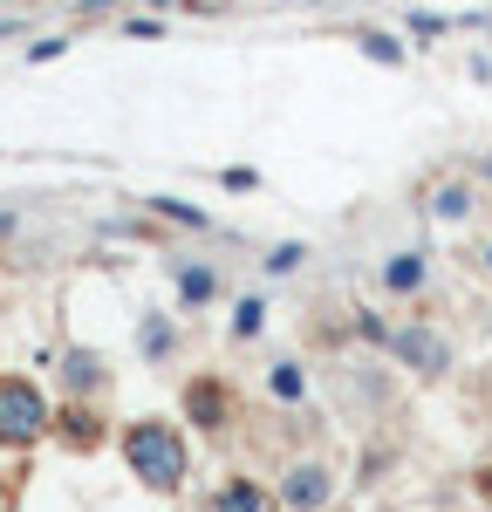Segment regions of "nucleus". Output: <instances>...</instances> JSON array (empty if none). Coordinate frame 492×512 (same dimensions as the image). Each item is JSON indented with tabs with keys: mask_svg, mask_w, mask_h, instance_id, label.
<instances>
[{
	"mask_svg": "<svg viewBox=\"0 0 492 512\" xmlns=\"http://www.w3.org/2000/svg\"><path fill=\"white\" fill-rule=\"evenodd\" d=\"M117 451L130 465V478L144 492H158V499H178L185 478H192V444H185V431L171 417H130L117 431Z\"/></svg>",
	"mask_w": 492,
	"mask_h": 512,
	"instance_id": "1",
	"label": "nucleus"
},
{
	"mask_svg": "<svg viewBox=\"0 0 492 512\" xmlns=\"http://www.w3.org/2000/svg\"><path fill=\"white\" fill-rule=\"evenodd\" d=\"M55 431V396L41 390L35 376L7 369L0 376V451H35Z\"/></svg>",
	"mask_w": 492,
	"mask_h": 512,
	"instance_id": "2",
	"label": "nucleus"
},
{
	"mask_svg": "<svg viewBox=\"0 0 492 512\" xmlns=\"http://www.w3.org/2000/svg\"><path fill=\"white\" fill-rule=\"evenodd\" d=\"M383 355H397L417 383H445L451 376V335L438 328V321H424V315H410L390 328V349Z\"/></svg>",
	"mask_w": 492,
	"mask_h": 512,
	"instance_id": "3",
	"label": "nucleus"
},
{
	"mask_svg": "<svg viewBox=\"0 0 492 512\" xmlns=\"http://www.w3.org/2000/svg\"><path fill=\"white\" fill-rule=\"evenodd\" d=\"M55 390H62V403H103V396L117 390V369H110L103 349L69 342V349L55 355Z\"/></svg>",
	"mask_w": 492,
	"mask_h": 512,
	"instance_id": "4",
	"label": "nucleus"
},
{
	"mask_svg": "<svg viewBox=\"0 0 492 512\" xmlns=\"http://www.w3.org/2000/svg\"><path fill=\"white\" fill-rule=\"evenodd\" d=\"M178 410H185V424L192 431H205V437H226L233 431V417H240V396H233V383L226 376H192L185 383V396H178Z\"/></svg>",
	"mask_w": 492,
	"mask_h": 512,
	"instance_id": "5",
	"label": "nucleus"
},
{
	"mask_svg": "<svg viewBox=\"0 0 492 512\" xmlns=\"http://www.w3.org/2000/svg\"><path fill=\"white\" fill-rule=\"evenodd\" d=\"M274 506L281 512H322L335 506V465L328 458H294L274 485Z\"/></svg>",
	"mask_w": 492,
	"mask_h": 512,
	"instance_id": "6",
	"label": "nucleus"
},
{
	"mask_svg": "<svg viewBox=\"0 0 492 512\" xmlns=\"http://www.w3.org/2000/svg\"><path fill=\"white\" fill-rule=\"evenodd\" d=\"M55 444L62 451H76V458H89V451H103L110 444V417H103V403H55Z\"/></svg>",
	"mask_w": 492,
	"mask_h": 512,
	"instance_id": "7",
	"label": "nucleus"
},
{
	"mask_svg": "<svg viewBox=\"0 0 492 512\" xmlns=\"http://www.w3.org/2000/svg\"><path fill=\"white\" fill-rule=\"evenodd\" d=\"M205 512H281V506H274V485H260V478H246V472H226L212 485Z\"/></svg>",
	"mask_w": 492,
	"mask_h": 512,
	"instance_id": "8",
	"label": "nucleus"
},
{
	"mask_svg": "<svg viewBox=\"0 0 492 512\" xmlns=\"http://www.w3.org/2000/svg\"><path fill=\"white\" fill-rule=\"evenodd\" d=\"M376 280H383V294L410 301V294H424V280H431V260H424V253H390V260L376 267Z\"/></svg>",
	"mask_w": 492,
	"mask_h": 512,
	"instance_id": "9",
	"label": "nucleus"
},
{
	"mask_svg": "<svg viewBox=\"0 0 492 512\" xmlns=\"http://www.w3.org/2000/svg\"><path fill=\"white\" fill-rule=\"evenodd\" d=\"M171 280H178V301L199 315L219 301V267H199V260H171Z\"/></svg>",
	"mask_w": 492,
	"mask_h": 512,
	"instance_id": "10",
	"label": "nucleus"
},
{
	"mask_svg": "<svg viewBox=\"0 0 492 512\" xmlns=\"http://www.w3.org/2000/svg\"><path fill=\"white\" fill-rule=\"evenodd\" d=\"M137 355H144V362H171V355H178V321L171 315H144L137 321Z\"/></svg>",
	"mask_w": 492,
	"mask_h": 512,
	"instance_id": "11",
	"label": "nucleus"
},
{
	"mask_svg": "<svg viewBox=\"0 0 492 512\" xmlns=\"http://www.w3.org/2000/svg\"><path fill=\"white\" fill-rule=\"evenodd\" d=\"M431 219H451V226L472 219V185H438L431 192Z\"/></svg>",
	"mask_w": 492,
	"mask_h": 512,
	"instance_id": "12",
	"label": "nucleus"
},
{
	"mask_svg": "<svg viewBox=\"0 0 492 512\" xmlns=\"http://www.w3.org/2000/svg\"><path fill=\"white\" fill-rule=\"evenodd\" d=\"M267 390L281 396V403H301V396H308V376H301V362H274V369H267Z\"/></svg>",
	"mask_w": 492,
	"mask_h": 512,
	"instance_id": "13",
	"label": "nucleus"
},
{
	"mask_svg": "<svg viewBox=\"0 0 492 512\" xmlns=\"http://www.w3.org/2000/svg\"><path fill=\"white\" fill-rule=\"evenodd\" d=\"M260 328H267V301H260V294H246L240 308H233V342H253Z\"/></svg>",
	"mask_w": 492,
	"mask_h": 512,
	"instance_id": "14",
	"label": "nucleus"
},
{
	"mask_svg": "<svg viewBox=\"0 0 492 512\" xmlns=\"http://www.w3.org/2000/svg\"><path fill=\"white\" fill-rule=\"evenodd\" d=\"M151 212H158V219H178V226H192V233H205V226H212L199 205H185V198H151Z\"/></svg>",
	"mask_w": 492,
	"mask_h": 512,
	"instance_id": "15",
	"label": "nucleus"
},
{
	"mask_svg": "<svg viewBox=\"0 0 492 512\" xmlns=\"http://www.w3.org/2000/svg\"><path fill=\"white\" fill-rule=\"evenodd\" d=\"M356 335H363L369 349H390V321H383V315H369V308L356 315Z\"/></svg>",
	"mask_w": 492,
	"mask_h": 512,
	"instance_id": "16",
	"label": "nucleus"
},
{
	"mask_svg": "<svg viewBox=\"0 0 492 512\" xmlns=\"http://www.w3.org/2000/svg\"><path fill=\"white\" fill-rule=\"evenodd\" d=\"M301 260H308V246H294V239H287V246H274V253H267V274H294Z\"/></svg>",
	"mask_w": 492,
	"mask_h": 512,
	"instance_id": "17",
	"label": "nucleus"
},
{
	"mask_svg": "<svg viewBox=\"0 0 492 512\" xmlns=\"http://www.w3.org/2000/svg\"><path fill=\"white\" fill-rule=\"evenodd\" d=\"M363 48L376 62H404V41H390V35H363Z\"/></svg>",
	"mask_w": 492,
	"mask_h": 512,
	"instance_id": "18",
	"label": "nucleus"
},
{
	"mask_svg": "<svg viewBox=\"0 0 492 512\" xmlns=\"http://www.w3.org/2000/svg\"><path fill=\"white\" fill-rule=\"evenodd\" d=\"M14 506H21V478L0 472V512H14Z\"/></svg>",
	"mask_w": 492,
	"mask_h": 512,
	"instance_id": "19",
	"label": "nucleus"
},
{
	"mask_svg": "<svg viewBox=\"0 0 492 512\" xmlns=\"http://www.w3.org/2000/svg\"><path fill=\"white\" fill-rule=\"evenodd\" d=\"M472 485H479V499L492 506V465H479V478H472Z\"/></svg>",
	"mask_w": 492,
	"mask_h": 512,
	"instance_id": "20",
	"label": "nucleus"
},
{
	"mask_svg": "<svg viewBox=\"0 0 492 512\" xmlns=\"http://www.w3.org/2000/svg\"><path fill=\"white\" fill-rule=\"evenodd\" d=\"M479 267H486V274H492V246H486V253H479Z\"/></svg>",
	"mask_w": 492,
	"mask_h": 512,
	"instance_id": "21",
	"label": "nucleus"
},
{
	"mask_svg": "<svg viewBox=\"0 0 492 512\" xmlns=\"http://www.w3.org/2000/svg\"><path fill=\"white\" fill-rule=\"evenodd\" d=\"M479 171H486V178H492V158H486V164H479Z\"/></svg>",
	"mask_w": 492,
	"mask_h": 512,
	"instance_id": "22",
	"label": "nucleus"
}]
</instances>
